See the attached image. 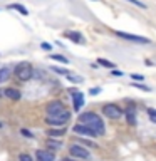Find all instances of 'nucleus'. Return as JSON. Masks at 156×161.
Masks as SVG:
<instances>
[{
	"label": "nucleus",
	"instance_id": "nucleus-1",
	"mask_svg": "<svg viewBox=\"0 0 156 161\" xmlns=\"http://www.w3.org/2000/svg\"><path fill=\"white\" fill-rule=\"evenodd\" d=\"M79 123H81V124H86L96 136H103L104 131H106L103 119H101L96 113H91V111H89V113L79 114Z\"/></svg>",
	"mask_w": 156,
	"mask_h": 161
},
{
	"label": "nucleus",
	"instance_id": "nucleus-2",
	"mask_svg": "<svg viewBox=\"0 0 156 161\" xmlns=\"http://www.w3.org/2000/svg\"><path fill=\"white\" fill-rule=\"evenodd\" d=\"M32 74H34V69H32V65H30L29 62H20L17 67H15V75H17V79L22 80V82L30 80Z\"/></svg>",
	"mask_w": 156,
	"mask_h": 161
},
{
	"label": "nucleus",
	"instance_id": "nucleus-3",
	"mask_svg": "<svg viewBox=\"0 0 156 161\" xmlns=\"http://www.w3.org/2000/svg\"><path fill=\"white\" fill-rule=\"evenodd\" d=\"M70 119V113L64 111L62 114H57V116H50V118L45 119V123L49 126H54V128H64L67 124V121Z\"/></svg>",
	"mask_w": 156,
	"mask_h": 161
},
{
	"label": "nucleus",
	"instance_id": "nucleus-4",
	"mask_svg": "<svg viewBox=\"0 0 156 161\" xmlns=\"http://www.w3.org/2000/svg\"><path fill=\"white\" fill-rule=\"evenodd\" d=\"M69 154L70 158H75V159H91V154L89 151L81 144H72L69 148Z\"/></svg>",
	"mask_w": 156,
	"mask_h": 161
},
{
	"label": "nucleus",
	"instance_id": "nucleus-5",
	"mask_svg": "<svg viewBox=\"0 0 156 161\" xmlns=\"http://www.w3.org/2000/svg\"><path fill=\"white\" fill-rule=\"evenodd\" d=\"M103 114L109 119H119L123 116V109L118 104H106L103 106Z\"/></svg>",
	"mask_w": 156,
	"mask_h": 161
},
{
	"label": "nucleus",
	"instance_id": "nucleus-6",
	"mask_svg": "<svg viewBox=\"0 0 156 161\" xmlns=\"http://www.w3.org/2000/svg\"><path fill=\"white\" fill-rule=\"evenodd\" d=\"M116 35L121 37V39H124V40H129V42H133V44H149L151 42V40L146 39V37H141V35H133V34H128V32H121V30H118Z\"/></svg>",
	"mask_w": 156,
	"mask_h": 161
},
{
	"label": "nucleus",
	"instance_id": "nucleus-7",
	"mask_svg": "<svg viewBox=\"0 0 156 161\" xmlns=\"http://www.w3.org/2000/svg\"><path fill=\"white\" fill-rule=\"evenodd\" d=\"M64 104L60 103V101H52V103L47 104V108H45V113H47V118L50 116H57V114H62L64 113Z\"/></svg>",
	"mask_w": 156,
	"mask_h": 161
},
{
	"label": "nucleus",
	"instance_id": "nucleus-8",
	"mask_svg": "<svg viewBox=\"0 0 156 161\" xmlns=\"http://www.w3.org/2000/svg\"><path fill=\"white\" fill-rule=\"evenodd\" d=\"M69 92H70L72 101H74V111L79 113L82 104H84V92H79V91H69Z\"/></svg>",
	"mask_w": 156,
	"mask_h": 161
},
{
	"label": "nucleus",
	"instance_id": "nucleus-9",
	"mask_svg": "<svg viewBox=\"0 0 156 161\" xmlns=\"http://www.w3.org/2000/svg\"><path fill=\"white\" fill-rule=\"evenodd\" d=\"M72 131H74L75 134L86 136V138H96V134L92 133V131H91V129H89L86 124H81V123H79V124H75L74 128H72Z\"/></svg>",
	"mask_w": 156,
	"mask_h": 161
},
{
	"label": "nucleus",
	"instance_id": "nucleus-10",
	"mask_svg": "<svg viewBox=\"0 0 156 161\" xmlns=\"http://www.w3.org/2000/svg\"><path fill=\"white\" fill-rule=\"evenodd\" d=\"M35 158L37 161H55V156L52 151H47V149H39L35 153Z\"/></svg>",
	"mask_w": 156,
	"mask_h": 161
},
{
	"label": "nucleus",
	"instance_id": "nucleus-11",
	"mask_svg": "<svg viewBox=\"0 0 156 161\" xmlns=\"http://www.w3.org/2000/svg\"><path fill=\"white\" fill-rule=\"evenodd\" d=\"M2 94L5 96V97L12 99V101H19L20 99V91L19 89H14V87H7Z\"/></svg>",
	"mask_w": 156,
	"mask_h": 161
},
{
	"label": "nucleus",
	"instance_id": "nucleus-12",
	"mask_svg": "<svg viewBox=\"0 0 156 161\" xmlns=\"http://www.w3.org/2000/svg\"><path fill=\"white\" fill-rule=\"evenodd\" d=\"M50 138H62V136L65 134V129L64 128H55V129H49V133H47Z\"/></svg>",
	"mask_w": 156,
	"mask_h": 161
},
{
	"label": "nucleus",
	"instance_id": "nucleus-13",
	"mask_svg": "<svg viewBox=\"0 0 156 161\" xmlns=\"http://www.w3.org/2000/svg\"><path fill=\"white\" fill-rule=\"evenodd\" d=\"M67 37L72 39L75 44H84V39H82V35H81L79 32H67Z\"/></svg>",
	"mask_w": 156,
	"mask_h": 161
},
{
	"label": "nucleus",
	"instance_id": "nucleus-14",
	"mask_svg": "<svg viewBox=\"0 0 156 161\" xmlns=\"http://www.w3.org/2000/svg\"><path fill=\"white\" fill-rule=\"evenodd\" d=\"M126 118H128V123L129 124H134L136 123V114H134V108H128L126 109Z\"/></svg>",
	"mask_w": 156,
	"mask_h": 161
},
{
	"label": "nucleus",
	"instance_id": "nucleus-15",
	"mask_svg": "<svg viewBox=\"0 0 156 161\" xmlns=\"http://www.w3.org/2000/svg\"><path fill=\"white\" fill-rule=\"evenodd\" d=\"M10 8H14V10H19L22 15H29V10L24 7V5H20V3H12V5H8Z\"/></svg>",
	"mask_w": 156,
	"mask_h": 161
},
{
	"label": "nucleus",
	"instance_id": "nucleus-16",
	"mask_svg": "<svg viewBox=\"0 0 156 161\" xmlns=\"http://www.w3.org/2000/svg\"><path fill=\"white\" fill-rule=\"evenodd\" d=\"M98 64L104 65V67H108V69H114L116 67V64L111 62V60H108V59H98Z\"/></svg>",
	"mask_w": 156,
	"mask_h": 161
},
{
	"label": "nucleus",
	"instance_id": "nucleus-17",
	"mask_svg": "<svg viewBox=\"0 0 156 161\" xmlns=\"http://www.w3.org/2000/svg\"><path fill=\"white\" fill-rule=\"evenodd\" d=\"M67 79L70 80V82H74V84H81V82H84V77H81V75H74V74H67Z\"/></svg>",
	"mask_w": 156,
	"mask_h": 161
},
{
	"label": "nucleus",
	"instance_id": "nucleus-18",
	"mask_svg": "<svg viewBox=\"0 0 156 161\" xmlns=\"http://www.w3.org/2000/svg\"><path fill=\"white\" fill-rule=\"evenodd\" d=\"M8 75H10V69H8V67H2V69H0V82L7 80Z\"/></svg>",
	"mask_w": 156,
	"mask_h": 161
},
{
	"label": "nucleus",
	"instance_id": "nucleus-19",
	"mask_svg": "<svg viewBox=\"0 0 156 161\" xmlns=\"http://www.w3.org/2000/svg\"><path fill=\"white\" fill-rule=\"evenodd\" d=\"M50 59H54V60H57V62H62V64H69V60L62 57V55H57V54H50Z\"/></svg>",
	"mask_w": 156,
	"mask_h": 161
},
{
	"label": "nucleus",
	"instance_id": "nucleus-20",
	"mask_svg": "<svg viewBox=\"0 0 156 161\" xmlns=\"http://www.w3.org/2000/svg\"><path fill=\"white\" fill-rule=\"evenodd\" d=\"M126 2L133 3V5H136V7H139V8H148V5H146L144 2H141V0H126Z\"/></svg>",
	"mask_w": 156,
	"mask_h": 161
},
{
	"label": "nucleus",
	"instance_id": "nucleus-21",
	"mask_svg": "<svg viewBox=\"0 0 156 161\" xmlns=\"http://www.w3.org/2000/svg\"><path fill=\"white\" fill-rule=\"evenodd\" d=\"M47 144H49L52 149H59V148H62V143H60V141H52V139H49V141H47Z\"/></svg>",
	"mask_w": 156,
	"mask_h": 161
},
{
	"label": "nucleus",
	"instance_id": "nucleus-22",
	"mask_svg": "<svg viewBox=\"0 0 156 161\" xmlns=\"http://www.w3.org/2000/svg\"><path fill=\"white\" fill-rule=\"evenodd\" d=\"M19 161H34V158L29 153H22V154L19 156Z\"/></svg>",
	"mask_w": 156,
	"mask_h": 161
},
{
	"label": "nucleus",
	"instance_id": "nucleus-23",
	"mask_svg": "<svg viewBox=\"0 0 156 161\" xmlns=\"http://www.w3.org/2000/svg\"><path fill=\"white\" fill-rule=\"evenodd\" d=\"M148 116H149V119H151V121H153V123L156 124V109L149 108V109H148Z\"/></svg>",
	"mask_w": 156,
	"mask_h": 161
},
{
	"label": "nucleus",
	"instance_id": "nucleus-24",
	"mask_svg": "<svg viewBox=\"0 0 156 161\" xmlns=\"http://www.w3.org/2000/svg\"><path fill=\"white\" fill-rule=\"evenodd\" d=\"M54 72H57V74H62V75H67L69 74V70L67 69H62V67H52Z\"/></svg>",
	"mask_w": 156,
	"mask_h": 161
},
{
	"label": "nucleus",
	"instance_id": "nucleus-25",
	"mask_svg": "<svg viewBox=\"0 0 156 161\" xmlns=\"http://www.w3.org/2000/svg\"><path fill=\"white\" fill-rule=\"evenodd\" d=\"M131 86H133V87H138L141 91H151L148 86H143V84H138V82H131Z\"/></svg>",
	"mask_w": 156,
	"mask_h": 161
},
{
	"label": "nucleus",
	"instance_id": "nucleus-26",
	"mask_svg": "<svg viewBox=\"0 0 156 161\" xmlns=\"http://www.w3.org/2000/svg\"><path fill=\"white\" fill-rule=\"evenodd\" d=\"M20 133H22V134L25 136V138H34V134L30 133V131H27V129H22V131H20Z\"/></svg>",
	"mask_w": 156,
	"mask_h": 161
},
{
	"label": "nucleus",
	"instance_id": "nucleus-27",
	"mask_svg": "<svg viewBox=\"0 0 156 161\" xmlns=\"http://www.w3.org/2000/svg\"><path fill=\"white\" fill-rule=\"evenodd\" d=\"M131 77H133L134 80H143L144 75H141V74H131Z\"/></svg>",
	"mask_w": 156,
	"mask_h": 161
},
{
	"label": "nucleus",
	"instance_id": "nucleus-28",
	"mask_svg": "<svg viewBox=\"0 0 156 161\" xmlns=\"http://www.w3.org/2000/svg\"><path fill=\"white\" fill-rule=\"evenodd\" d=\"M101 92V87H92L89 91V94H92V96H96V94H99Z\"/></svg>",
	"mask_w": 156,
	"mask_h": 161
},
{
	"label": "nucleus",
	"instance_id": "nucleus-29",
	"mask_svg": "<svg viewBox=\"0 0 156 161\" xmlns=\"http://www.w3.org/2000/svg\"><path fill=\"white\" fill-rule=\"evenodd\" d=\"M40 47L45 49V50H50V44H47V42H42V44H40Z\"/></svg>",
	"mask_w": 156,
	"mask_h": 161
},
{
	"label": "nucleus",
	"instance_id": "nucleus-30",
	"mask_svg": "<svg viewBox=\"0 0 156 161\" xmlns=\"http://www.w3.org/2000/svg\"><path fill=\"white\" fill-rule=\"evenodd\" d=\"M60 161H77V159H75V158H62Z\"/></svg>",
	"mask_w": 156,
	"mask_h": 161
},
{
	"label": "nucleus",
	"instance_id": "nucleus-31",
	"mask_svg": "<svg viewBox=\"0 0 156 161\" xmlns=\"http://www.w3.org/2000/svg\"><path fill=\"white\" fill-rule=\"evenodd\" d=\"M92 2H98V0H92Z\"/></svg>",
	"mask_w": 156,
	"mask_h": 161
},
{
	"label": "nucleus",
	"instance_id": "nucleus-32",
	"mask_svg": "<svg viewBox=\"0 0 156 161\" xmlns=\"http://www.w3.org/2000/svg\"><path fill=\"white\" fill-rule=\"evenodd\" d=\"M0 96H2V92H0Z\"/></svg>",
	"mask_w": 156,
	"mask_h": 161
}]
</instances>
